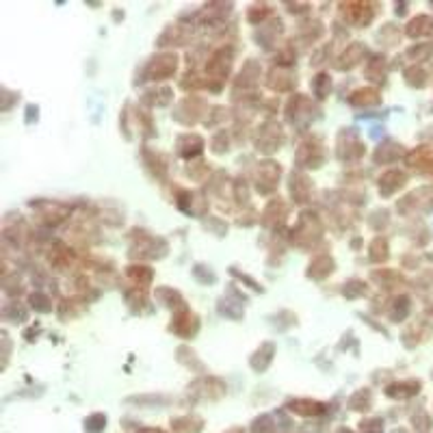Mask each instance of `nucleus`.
I'll return each mask as SVG.
<instances>
[{
  "label": "nucleus",
  "instance_id": "f257e3e1",
  "mask_svg": "<svg viewBox=\"0 0 433 433\" xmlns=\"http://www.w3.org/2000/svg\"><path fill=\"white\" fill-rule=\"evenodd\" d=\"M284 141V132H282V128L280 124H275V121H266V124L260 128V132L256 137V145H258V150L260 152H275L277 147L282 145Z\"/></svg>",
  "mask_w": 433,
  "mask_h": 433
},
{
  "label": "nucleus",
  "instance_id": "f03ea898",
  "mask_svg": "<svg viewBox=\"0 0 433 433\" xmlns=\"http://www.w3.org/2000/svg\"><path fill=\"white\" fill-rule=\"evenodd\" d=\"M176 67H178L176 55H160L150 63L147 74H150L152 80H163V78H169L173 72H176Z\"/></svg>",
  "mask_w": 433,
  "mask_h": 433
},
{
  "label": "nucleus",
  "instance_id": "7ed1b4c3",
  "mask_svg": "<svg viewBox=\"0 0 433 433\" xmlns=\"http://www.w3.org/2000/svg\"><path fill=\"white\" fill-rule=\"evenodd\" d=\"M318 234H320V225H318L316 214L306 212V214L301 216V221H299V225H297V230H294V238H297L299 242H303V238H308V240H316V238H318Z\"/></svg>",
  "mask_w": 433,
  "mask_h": 433
},
{
  "label": "nucleus",
  "instance_id": "20e7f679",
  "mask_svg": "<svg viewBox=\"0 0 433 433\" xmlns=\"http://www.w3.org/2000/svg\"><path fill=\"white\" fill-rule=\"evenodd\" d=\"M280 165H275V163H260V167H258V188L260 191H271L275 186V182L277 178H280Z\"/></svg>",
  "mask_w": 433,
  "mask_h": 433
},
{
  "label": "nucleus",
  "instance_id": "39448f33",
  "mask_svg": "<svg viewBox=\"0 0 433 433\" xmlns=\"http://www.w3.org/2000/svg\"><path fill=\"white\" fill-rule=\"evenodd\" d=\"M197 327H199V323H197V316L193 314V312H180L171 323V332H176L182 338H188L197 332Z\"/></svg>",
  "mask_w": 433,
  "mask_h": 433
},
{
  "label": "nucleus",
  "instance_id": "423d86ee",
  "mask_svg": "<svg viewBox=\"0 0 433 433\" xmlns=\"http://www.w3.org/2000/svg\"><path fill=\"white\" fill-rule=\"evenodd\" d=\"M230 67H232V52L228 50H219L216 55L210 59V63H208V72H210L216 80H221V78L228 76L230 72Z\"/></svg>",
  "mask_w": 433,
  "mask_h": 433
},
{
  "label": "nucleus",
  "instance_id": "0eeeda50",
  "mask_svg": "<svg viewBox=\"0 0 433 433\" xmlns=\"http://www.w3.org/2000/svg\"><path fill=\"white\" fill-rule=\"evenodd\" d=\"M342 11L346 15V20L358 24V26H364L370 22L372 17V11L368 9V5H362V3H349V5H342Z\"/></svg>",
  "mask_w": 433,
  "mask_h": 433
},
{
  "label": "nucleus",
  "instance_id": "6e6552de",
  "mask_svg": "<svg viewBox=\"0 0 433 433\" xmlns=\"http://www.w3.org/2000/svg\"><path fill=\"white\" fill-rule=\"evenodd\" d=\"M403 182H405V176L401 171H388L379 178V191L384 195H390V193H394L398 186H403Z\"/></svg>",
  "mask_w": 433,
  "mask_h": 433
},
{
  "label": "nucleus",
  "instance_id": "1a4fd4ad",
  "mask_svg": "<svg viewBox=\"0 0 433 433\" xmlns=\"http://www.w3.org/2000/svg\"><path fill=\"white\" fill-rule=\"evenodd\" d=\"M288 407L294 412V414H301V416H314V414H320L323 412V403L318 401H310V398H297V401H290Z\"/></svg>",
  "mask_w": 433,
  "mask_h": 433
},
{
  "label": "nucleus",
  "instance_id": "9d476101",
  "mask_svg": "<svg viewBox=\"0 0 433 433\" xmlns=\"http://www.w3.org/2000/svg\"><path fill=\"white\" fill-rule=\"evenodd\" d=\"M202 147H204V141L197 134H184L178 141V152L182 156H195L202 152Z\"/></svg>",
  "mask_w": 433,
  "mask_h": 433
},
{
  "label": "nucleus",
  "instance_id": "9b49d317",
  "mask_svg": "<svg viewBox=\"0 0 433 433\" xmlns=\"http://www.w3.org/2000/svg\"><path fill=\"white\" fill-rule=\"evenodd\" d=\"M332 271H334V260L329 258V256H318V258L312 260L308 275H310V277H316V280H320V277L329 275Z\"/></svg>",
  "mask_w": 433,
  "mask_h": 433
},
{
  "label": "nucleus",
  "instance_id": "f8f14e48",
  "mask_svg": "<svg viewBox=\"0 0 433 433\" xmlns=\"http://www.w3.org/2000/svg\"><path fill=\"white\" fill-rule=\"evenodd\" d=\"M364 52H366V50H364V46H360V43H353V46L342 55V59H340V63H338V67H340V69H351L353 65H358L360 61H362Z\"/></svg>",
  "mask_w": 433,
  "mask_h": 433
},
{
  "label": "nucleus",
  "instance_id": "ddd939ff",
  "mask_svg": "<svg viewBox=\"0 0 433 433\" xmlns=\"http://www.w3.org/2000/svg\"><path fill=\"white\" fill-rule=\"evenodd\" d=\"M379 93L375 89H360L351 95V104L355 106H372V104H379Z\"/></svg>",
  "mask_w": 433,
  "mask_h": 433
},
{
  "label": "nucleus",
  "instance_id": "4468645a",
  "mask_svg": "<svg viewBox=\"0 0 433 433\" xmlns=\"http://www.w3.org/2000/svg\"><path fill=\"white\" fill-rule=\"evenodd\" d=\"M290 191L294 195V202H306L308 195H310V182L308 178L303 176H292V182H290Z\"/></svg>",
  "mask_w": 433,
  "mask_h": 433
},
{
  "label": "nucleus",
  "instance_id": "2eb2a0df",
  "mask_svg": "<svg viewBox=\"0 0 433 433\" xmlns=\"http://www.w3.org/2000/svg\"><path fill=\"white\" fill-rule=\"evenodd\" d=\"M286 214V206L282 202H271L266 206V210L262 214V221L264 223H275V221H282Z\"/></svg>",
  "mask_w": 433,
  "mask_h": 433
},
{
  "label": "nucleus",
  "instance_id": "dca6fc26",
  "mask_svg": "<svg viewBox=\"0 0 433 433\" xmlns=\"http://www.w3.org/2000/svg\"><path fill=\"white\" fill-rule=\"evenodd\" d=\"M173 429H176L178 433H197L199 429H202V420L186 416V418H180V420L173 422Z\"/></svg>",
  "mask_w": 433,
  "mask_h": 433
},
{
  "label": "nucleus",
  "instance_id": "f3484780",
  "mask_svg": "<svg viewBox=\"0 0 433 433\" xmlns=\"http://www.w3.org/2000/svg\"><path fill=\"white\" fill-rule=\"evenodd\" d=\"M128 275L139 284V286H147L152 282V271L147 266H130L128 268Z\"/></svg>",
  "mask_w": 433,
  "mask_h": 433
},
{
  "label": "nucleus",
  "instance_id": "a211bd4d",
  "mask_svg": "<svg viewBox=\"0 0 433 433\" xmlns=\"http://www.w3.org/2000/svg\"><path fill=\"white\" fill-rule=\"evenodd\" d=\"M384 67H386L384 57H375L366 67V76L370 80H381V78H384Z\"/></svg>",
  "mask_w": 433,
  "mask_h": 433
},
{
  "label": "nucleus",
  "instance_id": "6ab92c4d",
  "mask_svg": "<svg viewBox=\"0 0 433 433\" xmlns=\"http://www.w3.org/2000/svg\"><path fill=\"white\" fill-rule=\"evenodd\" d=\"M362 154H364L362 143H358L355 139H351V141H346V152L340 154V158L342 160H358Z\"/></svg>",
  "mask_w": 433,
  "mask_h": 433
},
{
  "label": "nucleus",
  "instance_id": "aec40b11",
  "mask_svg": "<svg viewBox=\"0 0 433 433\" xmlns=\"http://www.w3.org/2000/svg\"><path fill=\"white\" fill-rule=\"evenodd\" d=\"M370 258L375 260V262H381V260L388 258V245L384 238H375V242L370 245Z\"/></svg>",
  "mask_w": 433,
  "mask_h": 433
},
{
  "label": "nucleus",
  "instance_id": "412c9836",
  "mask_svg": "<svg viewBox=\"0 0 433 433\" xmlns=\"http://www.w3.org/2000/svg\"><path fill=\"white\" fill-rule=\"evenodd\" d=\"M349 405L353 407V410H368V405H370V392H368V390H360V392L349 401Z\"/></svg>",
  "mask_w": 433,
  "mask_h": 433
},
{
  "label": "nucleus",
  "instance_id": "4be33fe9",
  "mask_svg": "<svg viewBox=\"0 0 433 433\" xmlns=\"http://www.w3.org/2000/svg\"><path fill=\"white\" fill-rule=\"evenodd\" d=\"M392 147H396V145H384V147H379L377 150V154H375V160L377 163H386V160H390V158H394V156L401 152V150H392Z\"/></svg>",
  "mask_w": 433,
  "mask_h": 433
},
{
  "label": "nucleus",
  "instance_id": "5701e85b",
  "mask_svg": "<svg viewBox=\"0 0 433 433\" xmlns=\"http://www.w3.org/2000/svg\"><path fill=\"white\" fill-rule=\"evenodd\" d=\"M329 87H332V83H329V78L325 74H320L316 76V80H314V91L318 98H325V93L329 91Z\"/></svg>",
  "mask_w": 433,
  "mask_h": 433
},
{
  "label": "nucleus",
  "instance_id": "b1692460",
  "mask_svg": "<svg viewBox=\"0 0 433 433\" xmlns=\"http://www.w3.org/2000/svg\"><path fill=\"white\" fill-rule=\"evenodd\" d=\"M364 290H366V286H364L362 282H358V280H353V282L346 284L344 294H346V297H358V294H362Z\"/></svg>",
  "mask_w": 433,
  "mask_h": 433
},
{
  "label": "nucleus",
  "instance_id": "393cba45",
  "mask_svg": "<svg viewBox=\"0 0 433 433\" xmlns=\"http://www.w3.org/2000/svg\"><path fill=\"white\" fill-rule=\"evenodd\" d=\"M381 420H366V422H362V433H381Z\"/></svg>",
  "mask_w": 433,
  "mask_h": 433
},
{
  "label": "nucleus",
  "instance_id": "a878e982",
  "mask_svg": "<svg viewBox=\"0 0 433 433\" xmlns=\"http://www.w3.org/2000/svg\"><path fill=\"white\" fill-rule=\"evenodd\" d=\"M31 301H33V306L37 308V310H41V312H48V310H50L48 306H43V303H48V299H46V297H41V294H33Z\"/></svg>",
  "mask_w": 433,
  "mask_h": 433
},
{
  "label": "nucleus",
  "instance_id": "bb28decb",
  "mask_svg": "<svg viewBox=\"0 0 433 433\" xmlns=\"http://www.w3.org/2000/svg\"><path fill=\"white\" fill-rule=\"evenodd\" d=\"M256 9H258V11H249V15H247L251 22H258V17H260V20H262V17L268 13V9H266L264 5H262V7H256Z\"/></svg>",
  "mask_w": 433,
  "mask_h": 433
},
{
  "label": "nucleus",
  "instance_id": "cd10ccee",
  "mask_svg": "<svg viewBox=\"0 0 433 433\" xmlns=\"http://www.w3.org/2000/svg\"><path fill=\"white\" fill-rule=\"evenodd\" d=\"M338 433H351V431H346V429H340V431H338Z\"/></svg>",
  "mask_w": 433,
  "mask_h": 433
},
{
  "label": "nucleus",
  "instance_id": "c85d7f7f",
  "mask_svg": "<svg viewBox=\"0 0 433 433\" xmlns=\"http://www.w3.org/2000/svg\"><path fill=\"white\" fill-rule=\"evenodd\" d=\"M145 433H160V431H145Z\"/></svg>",
  "mask_w": 433,
  "mask_h": 433
}]
</instances>
